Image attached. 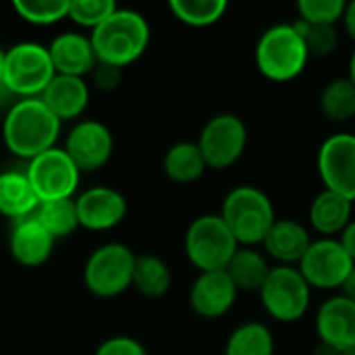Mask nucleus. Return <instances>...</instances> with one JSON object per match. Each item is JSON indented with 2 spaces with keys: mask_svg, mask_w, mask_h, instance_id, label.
I'll return each instance as SVG.
<instances>
[{
  "mask_svg": "<svg viewBox=\"0 0 355 355\" xmlns=\"http://www.w3.org/2000/svg\"><path fill=\"white\" fill-rule=\"evenodd\" d=\"M58 133L60 121L40 98L17 100L2 121L4 146L15 156L27 160L56 148Z\"/></svg>",
  "mask_w": 355,
  "mask_h": 355,
  "instance_id": "1",
  "label": "nucleus"
},
{
  "mask_svg": "<svg viewBox=\"0 0 355 355\" xmlns=\"http://www.w3.org/2000/svg\"><path fill=\"white\" fill-rule=\"evenodd\" d=\"M98 62L127 67L135 62L150 44V25L146 17L131 8H116L102 25L89 33Z\"/></svg>",
  "mask_w": 355,
  "mask_h": 355,
  "instance_id": "2",
  "label": "nucleus"
},
{
  "mask_svg": "<svg viewBox=\"0 0 355 355\" xmlns=\"http://www.w3.org/2000/svg\"><path fill=\"white\" fill-rule=\"evenodd\" d=\"M220 218L233 233L239 248H256L262 245L272 229L277 212L266 191L256 185H237L225 196Z\"/></svg>",
  "mask_w": 355,
  "mask_h": 355,
  "instance_id": "3",
  "label": "nucleus"
},
{
  "mask_svg": "<svg viewBox=\"0 0 355 355\" xmlns=\"http://www.w3.org/2000/svg\"><path fill=\"white\" fill-rule=\"evenodd\" d=\"M254 58L266 79L287 83L306 71L312 56L295 23H277L258 37Z\"/></svg>",
  "mask_w": 355,
  "mask_h": 355,
  "instance_id": "4",
  "label": "nucleus"
},
{
  "mask_svg": "<svg viewBox=\"0 0 355 355\" xmlns=\"http://www.w3.org/2000/svg\"><path fill=\"white\" fill-rule=\"evenodd\" d=\"M239 250L220 214H200L185 231V256L200 270H225Z\"/></svg>",
  "mask_w": 355,
  "mask_h": 355,
  "instance_id": "5",
  "label": "nucleus"
},
{
  "mask_svg": "<svg viewBox=\"0 0 355 355\" xmlns=\"http://www.w3.org/2000/svg\"><path fill=\"white\" fill-rule=\"evenodd\" d=\"M137 256L125 243H104L92 252L83 268V281L92 295L112 300L133 285Z\"/></svg>",
  "mask_w": 355,
  "mask_h": 355,
  "instance_id": "6",
  "label": "nucleus"
},
{
  "mask_svg": "<svg viewBox=\"0 0 355 355\" xmlns=\"http://www.w3.org/2000/svg\"><path fill=\"white\" fill-rule=\"evenodd\" d=\"M258 293L266 314L283 324L302 320L312 302V287L297 266H272Z\"/></svg>",
  "mask_w": 355,
  "mask_h": 355,
  "instance_id": "7",
  "label": "nucleus"
},
{
  "mask_svg": "<svg viewBox=\"0 0 355 355\" xmlns=\"http://www.w3.org/2000/svg\"><path fill=\"white\" fill-rule=\"evenodd\" d=\"M56 71L50 60L48 48L35 42H21L6 50L4 83L21 98H40Z\"/></svg>",
  "mask_w": 355,
  "mask_h": 355,
  "instance_id": "8",
  "label": "nucleus"
},
{
  "mask_svg": "<svg viewBox=\"0 0 355 355\" xmlns=\"http://www.w3.org/2000/svg\"><path fill=\"white\" fill-rule=\"evenodd\" d=\"M196 144L208 168L225 171L237 164L245 154L248 127L241 116L233 112H218L204 123Z\"/></svg>",
  "mask_w": 355,
  "mask_h": 355,
  "instance_id": "9",
  "label": "nucleus"
},
{
  "mask_svg": "<svg viewBox=\"0 0 355 355\" xmlns=\"http://www.w3.org/2000/svg\"><path fill=\"white\" fill-rule=\"evenodd\" d=\"M297 268L312 289L341 291L347 275L354 268V260L337 237H322L312 241Z\"/></svg>",
  "mask_w": 355,
  "mask_h": 355,
  "instance_id": "10",
  "label": "nucleus"
},
{
  "mask_svg": "<svg viewBox=\"0 0 355 355\" xmlns=\"http://www.w3.org/2000/svg\"><path fill=\"white\" fill-rule=\"evenodd\" d=\"M25 173L40 202L73 198L81 175L62 148H52L35 156L33 160H29Z\"/></svg>",
  "mask_w": 355,
  "mask_h": 355,
  "instance_id": "11",
  "label": "nucleus"
},
{
  "mask_svg": "<svg viewBox=\"0 0 355 355\" xmlns=\"http://www.w3.org/2000/svg\"><path fill=\"white\" fill-rule=\"evenodd\" d=\"M320 181L324 189H331L355 204V135L333 133L320 148L316 158Z\"/></svg>",
  "mask_w": 355,
  "mask_h": 355,
  "instance_id": "12",
  "label": "nucleus"
},
{
  "mask_svg": "<svg viewBox=\"0 0 355 355\" xmlns=\"http://www.w3.org/2000/svg\"><path fill=\"white\" fill-rule=\"evenodd\" d=\"M62 150L79 168V173H94L112 158L114 137L104 123L89 119L77 123L69 131Z\"/></svg>",
  "mask_w": 355,
  "mask_h": 355,
  "instance_id": "13",
  "label": "nucleus"
},
{
  "mask_svg": "<svg viewBox=\"0 0 355 355\" xmlns=\"http://www.w3.org/2000/svg\"><path fill=\"white\" fill-rule=\"evenodd\" d=\"M239 289L227 270L200 272L189 289V306L204 320H218L229 314L237 302Z\"/></svg>",
  "mask_w": 355,
  "mask_h": 355,
  "instance_id": "14",
  "label": "nucleus"
},
{
  "mask_svg": "<svg viewBox=\"0 0 355 355\" xmlns=\"http://www.w3.org/2000/svg\"><path fill=\"white\" fill-rule=\"evenodd\" d=\"M316 335L322 347L335 354H343L355 345V302L345 295H333L316 312L314 318Z\"/></svg>",
  "mask_w": 355,
  "mask_h": 355,
  "instance_id": "15",
  "label": "nucleus"
},
{
  "mask_svg": "<svg viewBox=\"0 0 355 355\" xmlns=\"http://www.w3.org/2000/svg\"><path fill=\"white\" fill-rule=\"evenodd\" d=\"M79 227L89 231H108L127 216V200L114 187H89L75 198Z\"/></svg>",
  "mask_w": 355,
  "mask_h": 355,
  "instance_id": "16",
  "label": "nucleus"
},
{
  "mask_svg": "<svg viewBox=\"0 0 355 355\" xmlns=\"http://www.w3.org/2000/svg\"><path fill=\"white\" fill-rule=\"evenodd\" d=\"M56 239L35 220V216H27V218H19L15 220L10 235H8V250L10 256L27 268H35L42 266L52 250H54Z\"/></svg>",
  "mask_w": 355,
  "mask_h": 355,
  "instance_id": "17",
  "label": "nucleus"
},
{
  "mask_svg": "<svg viewBox=\"0 0 355 355\" xmlns=\"http://www.w3.org/2000/svg\"><path fill=\"white\" fill-rule=\"evenodd\" d=\"M310 231L293 218H277L266 239L262 241L264 254L277 262V266H297L312 245Z\"/></svg>",
  "mask_w": 355,
  "mask_h": 355,
  "instance_id": "18",
  "label": "nucleus"
},
{
  "mask_svg": "<svg viewBox=\"0 0 355 355\" xmlns=\"http://www.w3.org/2000/svg\"><path fill=\"white\" fill-rule=\"evenodd\" d=\"M48 54H50L56 75L83 79V75L92 73L98 64L89 35H81L75 31L56 35L48 46Z\"/></svg>",
  "mask_w": 355,
  "mask_h": 355,
  "instance_id": "19",
  "label": "nucleus"
},
{
  "mask_svg": "<svg viewBox=\"0 0 355 355\" xmlns=\"http://www.w3.org/2000/svg\"><path fill=\"white\" fill-rule=\"evenodd\" d=\"M40 100L52 110V114L62 121H73L81 116L89 102V87L81 77L54 75Z\"/></svg>",
  "mask_w": 355,
  "mask_h": 355,
  "instance_id": "20",
  "label": "nucleus"
},
{
  "mask_svg": "<svg viewBox=\"0 0 355 355\" xmlns=\"http://www.w3.org/2000/svg\"><path fill=\"white\" fill-rule=\"evenodd\" d=\"M308 220L322 237H339L354 220V202L331 189H322L310 204Z\"/></svg>",
  "mask_w": 355,
  "mask_h": 355,
  "instance_id": "21",
  "label": "nucleus"
},
{
  "mask_svg": "<svg viewBox=\"0 0 355 355\" xmlns=\"http://www.w3.org/2000/svg\"><path fill=\"white\" fill-rule=\"evenodd\" d=\"M40 206V200L29 183L25 171L0 173V214L12 220L31 216Z\"/></svg>",
  "mask_w": 355,
  "mask_h": 355,
  "instance_id": "22",
  "label": "nucleus"
},
{
  "mask_svg": "<svg viewBox=\"0 0 355 355\" xmlns=\"http://www.w3.org/2000/svg\"><path fill=\"white\" fill-rule=\"evenodd\" d=\"M239 291H260L272 266L268 256L256 248H239L225 268Z\"/></svg>",
  "mask_w": 355,
  "mask_h": 355,
  "instance_id": "23",
  "label": "nucleus"
},
{
  "mask_svg": "<svg viewBox=\"0 0 355 355\" xmlns=\"http://www.w3.org/2000/svg\"><path fill=\"white\" fill-rule=\"evenodd\" d=\"M162 168L173 183L191 185L202 179L208 166L196 141H177L166 150Z\"/></svg>",
  "mask_w": 355,
  "mask_h": 355,
  "instance_id": "24",
  "label": "nucleus"
},
{
  "mask_svg": "<svg viewBox=\"0 0 355 355\" xmlns=\"http://www.w3.org/2000/svg\"><path fill=\"white\" fill-rule=\"evenodd\" d=\"M171 285H173V272L162 258L152 254L137 256L131 287H135L141 295L150 300H158L168 293Z\"/></svg>",
  "mask_w": 355,
  "mask_h": 355,
  "instance_id": "25",
  "label": "nucleus"
},
{
  "mask_svg": "<svg viewBox=\"0 0 355 355\" xmlns=\"http://www.w3.org/2000/svg\"><path fill=\"white\" fill-rule=\"evenodd\" d=\"M275 335L258 320H250L233 329L225 343V355H275Z\"/></svg>",
  "mask_w": 355,
  "mask_h": 355,
  "instance_id": "26",
  "label": "nucleus"
},
{
  "mask_svg": "<svg viewBox=\"0 0 355 355\" xmlns=\"http://www.w3.org/2000/svg\"><path fill=\"white\" fill-rule=\"evenodd\" d=\"M322 114L333 123H347L355 116V85L345 77L331 79L318 98Z\"/></svg>",
  "mask_w": 355,
  "mask_h": 355,
  "instance_id": "27",
  "label": "nucleus"
},
{
  "mask_svg": "<svg viewBox=\"0 0 355 355\" xmlns=\"http://www.w3.org/2000/svg\"><path fill=\"white\" fill-rule=\"evenodd\" d=\"M33 216L56 241L62 239V237L73 235L79 229V216H77L75 198L40 202V206L33 212Z\"/></svg>",
  "mask_w": 355,
  "mask_h": 355,
  "instance_id": "28",
  "label": "nucleus"
},
{
  "mask_svg": "<svg viewBox=\"0 0 355 355\" xmlns=\"http://www.w3.org/2000/svg\"><path fill=\"white\" fill-rule=\"evenodd\" d=\"M168 8L177 21L189 27H210L223 21L229 10L227 0H171Z\"/></svg>",
  "mask_w": 355,
  "mask_h": 355,
  "instance_id": "29",
  "label": "nucleus"
},
{
  "mask_svg": "<svg viewBox=\"0 0 355 355\" xmlns=\"http://www.w3.org/2000/svg\"><path fill=\"white\" fill-rule=\"evenodd\" d=\"M12 8L31 25H52L69 17V0H15Z\"/></svg>",
  "mask_w": 355,
  "mask_h": 355,
  "instance_id": "30",
  "label": "nucleus"
},
{
  "mask_svg": "<svg viewBox=\"0 0 355 355\" xmlns=\"http://www.w3.org/2000/svg\"><path fill=\"white\" fill-rule=\"evenodd\" d=\"M345 0H300V21L308 25H335L343 21Z\"/></svg>",
  "mask_w": 355,
  "mask_h": 355,
  "instance_id": "31",
  "label": "nucleus"
},
{
  "mask_svg": "<svg viewBox=\"0 0 355 355\" xmlns=\"http://www.w3.org/2000/svg\"><path fill=\"white\" fill-rule=\"evenodd\" d=\"M116 8L119 6L114 0H73V2H69V19L75 21L77 25L89 27L94 31Z\"/></svg>",
  "mask_w": 355,
  "mask_h": 355,
  "instance_id": "32",
  "label": "nucleus"
},
{
  "mask_svg": "<svg viewBox=\"0 0 355 355\" xmlns=\"http://www.w3.org/2000/svg\"><path fill=\"white\" fill-rule=\"evenodd\" d=\"M297 29L302 31L310 56H329L335 52L339 44V31L335 25H308L304 21H295Z\"/></svg>",
  "mask_w": 355,
  "mask_h": 355,
  "instance_id": "33",
  "label": "nucleus"
},
{
  "mask_svg": "<svg viewBox=\"0 0 355 355\" xmlns=\"http://www.w3.org/2000/svg\"><path fill=\"white\" fill-rule=\"evenodd\" d=\"M96 355H148V349L133 337H110L106 339L98 349Z\"/></svg>",
  "mask_w": 355,
  "mask_h": 355,
  "instance_id": "34",
  "label": "nucleus"
},
{
  "mask_svg": "<svg viewBox=\"0 0 355 355\" xmlns=\"http://www.w3.org/2000/svg\"><path fill=\"white\" fill-rule=\"evenodd\" d=\"M92 77H94V83H96L98 89H102V92H112L114 87H119V83H121V79H123V69L112 67V64L98 62L96 69L92 71Z\"/></svg>",
  "mask_w": 355,
  "mask_h": 355,
  "instance_id": "35",
  "label": "nucleus"
},
{
  "mask_svg": "<svg viewBox=\"0 0 355 355\" xmlns=\"http://www.w3.org/2000/svg\"><path fill=\"white\" fill-rule=\"evenodd\" d=\"M337 239L341 241V245L345 248V252L349 254V258L354 260L355 264V218L345 227V231Z\"/></svg>",
  "mask_w": 355,
  "mask_h": 355,
  "instance_id": "36",
  "label": "nucleus"
},
{
  "mask_svg": "<svg viewBox=\"0 0 355 355\" xmlns=\"http://www.w3.org/2000/svg\"><path fill=\"white\" fill-rule=\"evenodd\" d=\"M343 29L345 33L355 42V0L345 2V12H343Z\"/></svg>",
  "mask_w": 355,
  "mask_h": 355,
  "instance_id": "37",
  "label": "nucleus"
},
{
  "mask_svg": "<svg viewBox=\"0 0 355 355\" xmlns=\"http://www.w3.org/2000/svg\"><path fill=\"white\" fill-rule=\"evenodd\" d=\"M17 100H19V98H17V96L6 87V83L2 81V83H0V112L6 114V112L12 108V104H15Z\"/></svg>",
  "mask_w": 355,
  "mask_h": 355,
  "instance_id": "38",
  "label": "nucleus"
},
{
  "mask_svg": "<svg viewBox=\"0 0 355 355\" xmlns=\"http://www.w3.org/2000/svg\"><path fill=\"white\" fill-rule=\"evenodd\" d=\"M341 295H345L347 300L355 302V264H354V268H352V272L347 275V279H345L343 287H341Z\"/></svg>",
  "mask_w": 355,
  "mask_h": 355,
  "instance_id": "39",
  "label": "nucleus"
},
{
  "mask_svg": "<svg viewBox=\"0 0 355 355\" xmlns=\"http://www.w3.org/2000/svg\"><path fill=\"white\" fill-rule=\"evenodd\" d=\"M347 77L354 81V85H355V50H354V54H352V58H349V71H347Z\"/></svg>",
  "mask_w": 355,
  "mask_h": 355,
  "instance_id": "40",
  "label": "nucleus"
},
{
  "mask_svg": "<svg viewBox=\"0 0 355 355\" xmlns=\"http://www.w3.org/2000/svg\"><path fill=\"white\" fill-rule=\"evenodd\" d=\"M4 58H6V50L0 48V83L4 81Z\"/></svg>",
  "mask_w": 355,
  "mask_h": 355,
  "instance_id": "41",
  "label": "nucleus"
},
{
  "mask_svg": "<svg viewBox=\"0 0 355 355\" xmlns=\"http://www.w3.org/2000/svg\"><path fill=\"white\" fill-rule=\"evenodd\" d=\"M339 355H355V345L354 347H349V349H345L343 354H339Z\"/></svg>",
  "mask_w": 355,
  "mask_h": 355,
  "instance_id": "42",
  "label": "nucleus"
}]
</instances>
